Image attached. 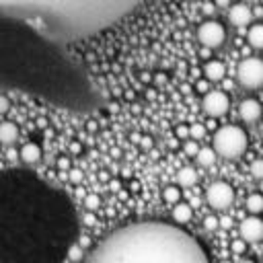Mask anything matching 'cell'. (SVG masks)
I'll return each instance as SVG.
<instances>
[{
    "mask_svg": "<svg viewBox=\"0 0 263 263\" xmlns=\"http://www.w3.org/2000/svg\"><path fill=\"white\" fill-rule=\"evenodd\" d=\"M228 18H230L232 25L242 27V25H247L251 21V10L245 4H232L230 10H228Z\"/></svg>",
    "mask_w": 263,
    "mask_h": 263,
    "instance_id": "8fae6325",
    "label": "cell"
},
{
    "mask_svg": "<svg viewBox=\"0 0 263 263\" xmlns=\"http://www.w3.org/2000/svg\"><path fill=\"white\" fill-rule=\"evenodd\" d=\"M8 109H10V101H8L4 95H0V115L8 113Z\"/></svg>",
    "mask_w": 263,
    "mask_h": 263,
    "instance_id": "d4e9b609",
    "label": "cell"
},
{
    "mask_svg": "<svg viewBox=\"0 0 263 263\" xmlns=\"http://www.w3.org/2000/svg\"><path fill=\"white\" fill-rule=\"evenodd\" d=\"M238 232H240V238L245 242H257L263 236V222L257 218V214H251L249 218H245L240 222Z\"/></svg>",
    "mask_w": 263,
    "mask_h": 263,
    "instance_id": "ba28073f",
    "label": "cell"
},
{
    "mask_svg": "<svg viewBox=\"0 0 263 263\" xmlns=\"http://www.w3.org/2000/svg\"><path fill=\"white\" fill-rule=\"evenodd\" d=\"M236 80L247 90L263 88V60L261 58H245L236 68Z\"/></svg>",
    "mask_w": 263,
    "mask_h": 263,
    "instance_id": "277c9868",
    "label": "cell"
},
{
    "mask_svg": "<svg viewBox=\"0 0 263 263\" xmlns=\"http://www.w3.org/2000/svg\"><path fill=\"white\" fill-rule=\"evenodd\" d=\"M205 201L212 210H228L234 201V189L230 183L226 181H214L208 189H205Z\"/></svg>",
    "mask_w": 263,
    "mask_h": 263,
    "instance_id": "5b68a950",
    "label": "cell"
},
{
    "mask_svg": "<svg viewBox=\"0 0 263 263\" xmlns=\"http://www.w3.org/2000/svg\"><path fill=\"white\" fill-rule=\"evenodd\" d=\"M201 107L203 111L210 115V117H222L228 113L230 109V99L226 92L222 90H210L203 95V101H201Z\"/></svg>",
    "mask_w": 263,
    "mask_h": 263,
    "instance_id": "52a82bcc",
    "label": "cell"
},
{
    "mask_svg": "<svg viewBox=\"0 0 263 263\" xmlns=\"http://www.w3.org/2000/svg\"><path fill=\"white\" fill-rule=\"evenodd\" d=\"M247 146H249L247 132L234 123L218 127L212 138V148L216 150V154L220 158H226V160H234V158L242 156Z\"/></svg>",
    "mask_w": 263,
    "mask_h": 263,
    "instance_id": "3957f363",
    "label": "cell"
},
{
    "mask_svg": "<svg viewBox=\"0 0 263 263\" xmlns=\"http://www.w3.org/2000/svg\"><path fill=\"white\" fill-rule=\"evenodd\" d=\"M142 2L0 0V82L68 109L101 107V88L80 47Z\"/></svg>",
    "mask_w": 263,
    "mask_h": 263,
    "instance_id": "6da1fadb",
    "label": "cell"
},
{
    "mask_svg": "<svg viewBox=\"0 0 263 263\" xmlns=\"http://www.w3.org/2000/svg\"><path fill=\"white\" fill-rule=\"evenodd\" d=\"M197 39L208 49H218L226 41V29L218 21H205L197 27Z\"/></svg>",
    "mask_w": 263,
    "mask_h": 263,
    "instance_id": "8992f818",
    "label": "cell"
},
{
    "mask_svg": "<svg viewBox=\"0 0 263 263\" xmlns=\"http://www.w3.org/2000/svg\"><path fill=\"white\" fill-rule=\"evenodd\" d=\"M0 146H2V144H0Z\"/></svg>",
    "mask_w": 263,
    "mask_h": 263,
    "instance_id": "4dcf8cb0",
    "label": "cell"
},
{
    "mask_svg": "<svg viewBox=\"0 0 263 263\" xmlns=\"http://www.w3.org/2000/svg\"><path fill=\"white\" fill-rule=\"evenodd\" d=\"M245 249H247V245H245L242 238L240 240H232V251L234 253H245Z\"/></svg>",
    "mask_w": 263,
    "mask_h": 263,
    "instance_id": "484cf974",
    "label": "cell"
},
{
    "mask_svg": "<svg viewBox=\"0 0 263 263\" xmlns=\"http://www.w3.org/2000/svg\"><path fill=\"white\" fill-rule=\"evenodd\" d=\"M21 160L25 164H37L41 160V146L35 144V142H27L23 148H21Z\"/></svg>",
    "mask_w": 263,
    "mask_h": 263,
    "instance_id": "7c38bea8",
    "label": "cell"
},
{
    "mask_svg": "<svg viewBox=\"0 0 263 263\" xmlns=\"http://www.w3.org/2000/svg\"><path fill=\"white\" fill-rule=\"evenodd\" d=\"M80 177H82V173H80V171H72V173H70V179H72V181H78Z\"/></svg>",
    "mask_w": 263,
    "mask_h": 263,
    "instance_id": "83f0119b",
    "label": "cell"
},
{
    "mask_svg": "<svg viewBox=\"0 0 263 263\" xmlns=\"http://www.w3.org/2000/svg\"><path fill=\"white\" fill-rule=\"evenodd\" d=\"M18 140V127L12 121H2L0 123V144H14Z\"/></svg>",
    "mask_w": 263,
    "mask_h": 263,
    "instance_id": "5bb4252c",
    "label": "cell"
},
{
    "mask_svg": "<svg viewBox=\"0 0 263 263\" xmlns=\"http://www.w3.org/2000/svg\"><path fill=\"white\" fill-rule=\"evenodd\" d=\"M197 140H193V138H189V142H185V154H189V156H195V152H197Z\"/></svg>",
    "mask_w": 263,
    "mask_h": 263,
    "instance_id": "cb8c5ba5",
    "label": "cell"
},
{
    "mask_svg": "<svg viewBox=\"0 0 263 263\" xmlns=\"http://www.w3.org/2000/svg\"><path fill=\"white\" fill-rule=\"evenodd\" d=\"M205 88H208V82H205V80H199V84H197V90H201V92H203Z\"/></svg>",
    "mask_w": 263,
    "mask_h": 263,
    "instance_id": "f1b7e54d",
    "label": "cell"
},
{
    "mask_svg": "<svg viewBox=\"0 0 263 263\" xmlns=\"http://www.w3.org/2000/svg\"><path fill=\"white\" fill-rule=\"evenodd\" d=\"M175 136H177L179 140H189V125L179 123V125L175 127Z\"/></svg>",
    "mask_w": 263,
    "mask_h": 263,
    "instance_id": "7402d4cb",
    "label": "cell"
},
{
    "mask_svg": "<svg viewBox=\"0 0 263 263\" xmlns=\"http://www.w3.org/2000/svg\"><path fill=\"white\" fill-rule=\"evenodd\" d=\"M177 181H179V185H193V183L197 181V173H195V168H191V166H183V168L177 173Z\"/></svg>",
    "mask_w": 263,
    "mask_h": 263,
    "instance_id": "ac0fdd59",
    "label": "cell"
},
{
    "mask_svg": "<svg viewBox=\"0 0 263 263\" xmlns=\"http://www.w3.org/2000/svg\"><path fill=\"white\" fill-rule=\"evenodd\" d=\"M245 208L249 214H261L263 212V193H251L245 201Z\"/></svg>",
    "mask_w": 263,
    "mask_h": 263,
    "instance_id": "e0dca14e",
    "label": "cell"
},
{
    "mask_svg": "<svg viewBox=\"0 0 263 263\" xmlns=\"http://www.w3.org/2000/svg\"><path fill=\"white\" fill-rule=\"evenodd\" d=\"M86 205H88V208H97V205H99L97 195H88V197H86Z\"/></svg>",
    "mask_w": 263,
    "mask_h": 263,
    "instance_id": "4316f807",
    "label": "cell"
},
{
    "mask_svg": "<svg viewBox=\"0 0 263 263\" xmlns=\"http://www.w3.org/2000/svg\"><path fill=\"white\" fill-rule=\"evenodd\" d=\"M203 134H205V127H203L201 123H193V125H189V138L199 140Z\"/></svg>",
    "mask_w": 263,
    "mask_h": 263,
    "instance_id": "44dd1931",
    "label": "cell"
},
{
    "mask_svg": "<svg viewBox=\"0 0 263 263\" xmlns=\"http://www.w3.org/2000/svg\"><path fill=\"white\" fill-rule=\"evenodd\" d=\"M224 72H226V68H224V64H222L220 60H208V62L203 64V76H205V80H210V82L222 80V78H224Z\"/></svg>",
    "mask_w": 263,
    "mask_h": 263,
    "instance_id": "30bf717a",
    "label": "cell"
},
{
    "mask_svg": "<svg viewBox=\"0 0 263 263\" xmlns=\"http://www.w3.org/2000/svg\"><path fill=\"white\" fill-rule=\"evenodd\" d=\"M247 41H249L251 47L263 49V25H261V23L249 27V31H247Z\"/></svg>",
    "mask_w": 263,
    "mask_h": 263,
    "instance_id": "9a60e30c",
    "label": "cell"
},
{
    "mask_svg": "<svg viewBox=\"0 0 263 263\" xmlns=\"http://www.w3.org/2000/svg\"><path fill=\"white\" fill-rule=\"evenodd\" d=\"M92 263H205L208 253L179 224L136 222L107 234L88 255Z\"/></svg>",
    "mask_w": 263,
    "mask_h": 263,
    "instance_id": "7a4b0ae2",
    "label": "cell"
},
{
    "mask_svg": "<svg viewBox=\"0 0 263 263\" xmlns=\"http://www.w3.org/2000/svg\"><path fill=\"white\" fill-rule=\"evenodd\" d=\"M261 187H263V179H261Z\"/></svg>",
    "mask_w": 263,
    "mask_h": 263,
    "instance_id": "f546056e",
    "label": "cell"
},
{
    "mask_svg": "<svg viewBox=\"0 0 263 263\" xmlns=\"http://www.w3.org/2000/svg\"><path fill=\"white\" fill-rule=\"evenodd\" d=\"M251 175L255 179H263V158H255L251 162Z\"/></svg>",
    "mask_w": 263,
    "mask_h": 263,
    "instance_id": "ffe728a7",
    "label": "cell"
},
{
    "mask_svg": "<svg viewBox=\"0 0 263 263\" xmlns=\"http://www.w3.org/2000/svg\"><path fill=\"white\" fill-rule=\"evenodd\" d=\"M162 199L166 201V203H177L179 199H181V187L179 185H166L164 189H162Z\"/></svg>",
    "mask_w": 263,
    "mask_h": 263,
    "instance_id": "d6986e66",
    "label": "cell"
},
{
    "mask_svg": "<svg viewBox=\"0 0 263 263\" xmlns=\"http://www.w3.org/2000/svg\"><path fill=\"white\" fill-rule=\"evenodd\" d=\"M191 216H193V210L189 203H183L181 199L177 203H173V222L175 224H185L191 220Z\"/></svg>",
    "mask_w": 263,
    "mask_h": 263,
    "instance_id": "4fadbf2b",
    "label": "cell"
},
{
    "mask_svg": "<svg viewBox=\"0 0 263 263\" xmlns=\"http://www.w3.org/2000/svg\"><path fill=\"white\" fill-rule=\"evenodd\" d=\"M195 162L197 164H201V166H212L214 162H216V158H218V154H216V150L210 146H205V148H197V152H195Z\"/></svg>",
    "mask_w": 263,
    "mask_h": 263,
    "instance_id": "2e32d148",
    "label": "cell"
},
{
    "mask_svg": "<svg viewBox=\"0 0 263 263\" xmlns=\"http://www.w3.org/2000/svg\"><path fill=\"white\" fill-rule=\"evenodd\" d=\"M238 115L242 121L247 123H255L259 117H261V103L257 99H245L240 105H238Z\"/></svg>",
    "mask_w": 263,
    "mask_h": 263,
    "instance_id": "9c48e42d",
    "label": "cell"
},
{
    "mask_svg": "<svg viewBox=\"0 0 263 263\" xmlns=\"http://www.w3.org/2000/svg\"><path fill=\"white\" fill-rule=\"evenodd\" d=\"M218 226H220V222H218L216 216H205L203 218V228L205 230H218Z\"/></svg>",
    "mask_w": 263,
    "mask_h": 263,
    "instance_id": "603a6c76",
    "label": "cell"
}]
</instances>
